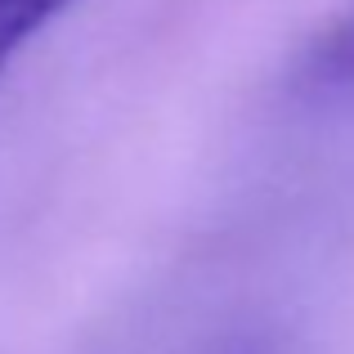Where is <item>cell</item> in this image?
Returning <instances> with one entry per match:
<instances>
[{
    "mask_svg": "<svg viewBox=\"0 0 354 354\" xmlns=\"http://www.w3.org/2000/svg\"><path fill=\"white\" fill-rule=\"evenodd\" d=\"M296 86L319 99L354 95V5L310 41V50L301 59V72H296Z\"/></svg>",
    "mask_w": 354,
    "mask_h": 354,
    "instance_id": "1",
    "label": "cell"
},
{
    "mask_svg": "<svg viewBox=\"0 0 354 354\" xmlns=\"http://www.w3.org/2000/svg\"><path fill=\"white\" fill-rule=\"evenodd\" d=\"M54 18L45 0H0V77L14 63V54Z\"/></svg>",
    "mask_w": 354,
    "mask_h": 354,
    "instance_id": "2",
    "label": "cell"
},
{
    "mask_svg": "<svg viewBox=\"0 0 354 354\" xmlns=\"http://www.w3.org/2000/svg\"><path fill=\"white\" fill-rule=\"evenodd\" d=\"M45 5H50V9H54V14H59V9H68V5H72V0H45Z\"/></svg>",
    "mask_w": 354,
    "mask_h": 354,
    "instance_id": "3",
    "label": "cell"
}]
</instances>
